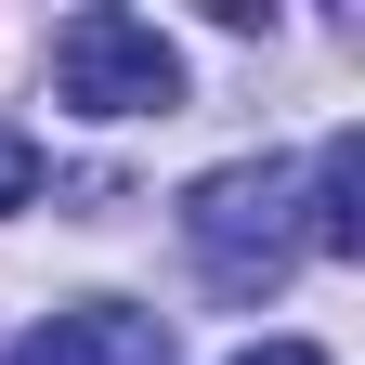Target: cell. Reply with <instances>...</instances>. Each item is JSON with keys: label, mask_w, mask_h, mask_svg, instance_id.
<instances>
[{"label": "cell", "mask_w": 365, "mask_h": 365, "mask_svg": "<svg viewBox=\"0 0 365 365\" xmlns=\"http://www.w3.org/2000/svg\"><path fill=\"white\" fill-rule=\"evenodd\" d=\"M300 170H274V157H248V170H209L196 196H182V248H196V274L222 300H261L274 274L300 261Z\"/></svg>", "instance_id": "cell-1"}, {"label": "cell", "mask_w": 365, "mask_h": 365, "mask_svg": "<svg viewBox=\"0 0 365 365\" xmlns=\"http://www.w3.org/2000/svg\"><path fill=\"white\" fill-rule=\"evenodd\" d=\"M53 91L91 105V118H170V105H182V53H170L144 14L91 0V14L53 26Z\"/></svg>", "instance_id": "cell-2"}, {"label": "cell", "mask_w": 365, "mask_h": 365, "mask_svg": "<svg viewBox=\"0 0 365 365\" xmlns=\"http://www.w3.org/2000/svg\"><path fill=\"white\" fill-rule=\"evenodd\" d=\"M300 248H327V261H352V248H365V130H327V144H313Z\"/></svg>", "instance_id": "cell-3"}, {"label": "cell", "mask_w": 365, "mask_h": 365, "mask_svg": "<svg viewBox=\"0 0 365 365\" xmlns=\"http://www.w3.org/2000/svg\"><path fill=\"white\" fill-rule=\"evenodd\" d=\"M14 365H157V339L130 327L118 300H78V313H53V327H26Z\"/></svg>", "instance_id": "cell-4"}, {"label": "cell", "mask_w": 365, "mask_h": 365, "mask_svg": "<svg viewBox=\"0 0 365 365\" xmlns=\"http://www.w3.org/2000/svg\"><path fill=\"white\" fill-rule=\"evenodd\" d=\"M26 196H39V144L0 118V209H26Z\"/></svg>", "instance_id": "cell-5"}, {"label": "cell", "mask_w": 365, "mask_h": 365, "mask_svg": "<svg viewBox=\"0 0 365 365\" xmlns=\"http://www.w3.org/2000/svg\"><path fill=\"white\" fill-rule=\"evenodd\" d=\"M235 365H327V352H313V339H248Z\"/></svg>", "instance_id": "cell-6"}]
</instances>
